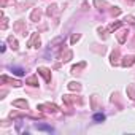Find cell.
<instances>
[{
    "label": "cell",
    "instance_id": "6da1fadb",
    "mask_svg": "<svg viewBox=\"0 0 135 135\" xmlns=\"http://www.w3.org/2000/svg\"><path fill=\"white\" fill-rule=\"evenodd\" d=\"M13 29H15L16 32H19V33H22V35H26V22H24V21L15 22V24H13Z\"/></svg>",
    "mask_w": 135,
    "mask_h": 135
},
{
    "label": "cell",
    "instance_id": "7a4b0ae2",
    "mask_svg": "<svg viewBox=\"0 0 135 135\" xmlns=\"http://www.w3.org/2000/svg\"><path fill=\"white\" fill-rule=\"evenodd\" d=\"M27 46H30V48H38V46H40V37H38V33H33V35L30 37Z\"/></svg>",
    "mask_w": 135,
    "mask_h": 135
},
{
    "label": "cell",
    "instance_id": "3957f363",
    "mask_svg": "<svg viewBox=\"0 0 135 135\" xmlns=\"http://www.w3.org/2000/svg\"><path fill=\"white\" fill-rule=\"evenodd\" d=\"M135 64V56H124L122 60H121V65L122 67H130Z\"/></svg>",
    "mask_w": 135,
    "mask_h": 135
},
{
    "label": "cell",
    "instance_id": "277c9868",
    "mask_svg": "<svg viewBox=\"0 0 135 135\" xmlns=\"http://www.w3.org/2000/svg\"><path fill=\"white\" fill-rule=\"evenodd\" d=\"M38 73L46 80V81H51V70L46 69V67H38Z\"/></svg>",
    "mask_w": 135,
    "mask_h": 135
},
{
    "label": "cell",
    "instance_id": "5b68a950",
    "mask_svg": "<svg viewBox=\"0 0 135 135\" xmlns=\"http://www.w3.org/2000/svg\"><path fill=\"white\" fill-rule=\"evenodd\" d=\"M127 33H129L127 29H122V30H119V32L116 33V38H118V41H119L121 45L126 43V40H127Z\"/></svg>",
    "mask_w": 135,
    "mask_h": 135
},
{
    "label": "cell",
    "instance_id": "8992f818",
    "mask_svg": "<svg viewBox=\"0 0 135 135\" xmlns=\"http://www.w3.org/2000/svg\"><path fill=\"white\" fill-rule=\"evenodd\" d=\"M0 81H2V83H10V84H13V86H16V88H19V86L22 84L19 80H13V78H8V76H2V78H0Z\"/></svg>",
    "mask_w": 135,
    "mask_h": 135
},
{
    "label": "cell",
    "instance_id": "52a82bcc",
    "mask_svg": "<svg viewBox=\"0 0 135 135\" xmlns=\"http://www.w3.org/2000/svg\"><path fill=\"white\" fill-rule=\"evenodd\" d=\"M62 99H64V103H67V105H72L73 102L81 103V99H76V97H73V95H64Z\"/></svg>",
    "mask_w": 135,
    "mask_h": 135
},
{
    "label": "cell",
    "instance_id": "ba28073f",
    "mask_svg": "<svg viewBox=\"0 0 135 135\" xmlns=\"http://www.w3.org/2000/svg\"><path fill=\"white\" fill-rule=\"evenodd\" d=\"M13 105L18 107V108H22V110H27V108H29V103H27L24 99H18V100H15Z\"/></svg>",
    "mask_w": 135,
    "mask_h": 135
},
{
    "label": "cell",
    "instance_id": "9c48e42d",
    "mask_svg": "<svg viewBox=\"0 0 135 135\" xmlns=\"http://www.w3.org/2000/svg\"><path fill=\"white\" fill-rule=\"evenodd\" d=\"M40 18H41V10H40V8H35V10L32 11V15H30V21L37 22V21H40Z\"/></svg>",
    "mask_w": 135,
    "mask_h": 135
},
{
    "label": "cell",
    "instance_id": "30bf717a",
    "mask_svg": "<svg viewBox=\"0 0 135 135\" xmlns=\"http://www.w3.org/2000/svg\"><path fill=\"white\" fill-rule=\"evenodd\" d=\"M72 51H69V49H67V51H62V54H60V60H64V62H69L70 59H72Z\"/></svg>",
    "mask_w": 135,
    "mask_h": 135
},
{
    "label": "cell",
    "instance_id": "8fae6325",
    "mask_svg": "<svg viewBox=\"0 0 135 135\" xmlns=\"http://www.w3.org/2000/svg\"><path fill=\"white\" fill-rule=\"evenodd\" d=\"M94 5H95L99 10H102V11L108 8V3H107V2H103V0H94Z\"/></svg>",
    "mask_w": 135,
    "mask_h": 135
},
{
    "label": "cell",
    "instance_id": "7c38bea8",
    "mask_svg": "<svg viewBox=\"0 0 135 135\" xmlns=\"http://www.w3.org/2000/svg\"><path fill=\"white\" fill-rule=\"evenodd\" d=\"M118 59H119V49H114V51L111 52V60H110V62H111L113 65H118V64H119Z\"/></svg>",
    "mask_w": 135,
    "mask_h": 135
},
{
    "label": "cell",
    "instance_id": "4fadbf2b",
    "mask_svg": "<svg viewBox=\"0 0 135 135\" xmlns=\"http://www.w3.org/2000/svg\"><path fill=\"white\" fill-rule=\"evenodd\" d=\"M127 95H129L132 100H135V84H129V86H127Z\"/></svg>",
    "mask_w": 135,
    "mask_h": 135
},
{
    "label": "cell",
    "instance_id": "5bb4252c",
    "mask_svg": "<svg viewBox=\"0 0 135 135\" xmlns=\"http://www.w3.org/2000/svg\"><path fill=\"white\" fill-rule=\"evenodd\" d=\"M26 84H29V86H38V80H37V76L33 75V76H29L27 80H26Z\"/></svg>",
    "mask_w": 135,
    "mask_h": 135
},
{
    "label": "cell",
    "instance_id": "9a60e30c",
    "mask_svg": "<svg viewBox=\"0 0 135 135\" xmlns=\"http://www.w3.org/2000/svg\"><path fill=\"white\" fill-rule=\"evenodd\" d=\"M41 108H48V110H51V111L59 110V107H57V105H54V103H45V105H40V107H38V110H41Z\"/></svg>",
    "mask_w": 135,
    "mask_h": 135
},
{
    "label": "cell",
    "instance_id": "2e32d148",
    "mask_svg": "<svg viewBox=\"0 0 135 135\" xmlns=\"http://www.w3.org/2000/svg\"><path fill=\"white\" fill-rule=\"evenodd\" d=\"M69 89L70 91H81V84L76 81H72V83H69Z\"/></svg>",
    "mask_w": 135,
    "mask_h": 135
},
{
    "label": "cell",
    "instance_id": "e0dca14e",
    "mask_svg": "<svg viewBox=\"0 0 135 135\" xmlns=\"http://www.w3.org/2000/svg\"><path fill=\"white\" fill-rule=\"evenodd\" d=\"M86 67V62H81V64H78V65H73L72 67V73H78L81 69H84Z\"/></svg>",
    "mask_w": 135,
    "mask_h": 135
},
{
    "label": "cell",
    "instance_id": "ac0fdd59",
    "mask_svg": "<svg viewBox=\"0 0 135 135\" xmlns=\"http://www.w3.org/2000/svg\"><path fill=\"white\" fill-rule=\"evenodd\" d=\"M121 26H122V22H121V21H116V22H113V24H110V26H108V32H113V30L119 29Z\"/></svg>",
    "mask_w": 135,
    "mask_h": 135
},
{
    "label": "cell",
    "instance_id": "d6986e66",
    "mask_svg": "<svg viewBox=\"0 0 135 135\" xmlns=\"http://www.w3.org/2000/svg\"><path fill=\"white\" fill-rule=\"evenodd\" d=\"M8 43L11 45L13 49H18V40H16L15 37H8Z\"/></svg>",
    "mask_w": 135,
    "mask_h": 135
},
{
    "label": "cell",
    "instance_id": "ffe728a7",
    "mask_svg": "<svg viewBox=\"0 0 135 135\" xmlns=\"http://www.w3.org/2000/svg\"><path fill=\"white\" fill-rule=\"evenodd\" d=\"M110 13H111V16H119V15H121V8H118V7H111Z\"/></svg>",
    "mask_w": 135,
    "mask_h": 135
},
{
    "label": "cell",
    "instance_id": "44dd1931",
    "mask_svg": "<svg viewBox=\"0 0 135 135\" xmlns=\"http://www.w3.org/2000/svg\"><path fill=\"white\" fill-rule=\"evenodd\" d=\"M11 72H13L15 75H18V76L24 75V69H19V67H16V69H11Z\"/></svg>",
    "mask_w": 135,
    "mask_h": 135
},
{
    "label": "cell",
    "instance_id": "7402d4cb",
    "mask_svg": "<svg viewBox=\"0 0 135 135\" xmlns=\"http://www.w3.org/2000/svg\"><path fill=\"white\" fill-rule=\"evenodd\" d=\"M94 121H97V122H100V121H105V114H102V113H97V114H94Z\"/></svg>",
    "mask_w": 135,
    "mask_h": 135
},
{
    "label": "cell",
    "instance_id": "603a6c76",
    "mask_svg": "<svg viewBox=\"0 0 135 135\" xmlns=\"http://www.w3.org/2000/svg\"><path fill=\"white\" fill-rule=\"evenodd\" d=\"M56 8H57L56 5H51V7H48V11H46V15H48V16H52V15H54V11H56Z\"/></svg>",
    "mask_w": 135,
    "mask_h": 135
},
{
    "label": "cell",
    "instance_id": "cb8c5ba5",
    "mask_svg": "<svg viewBox=\"0 0 135 135\" xmlns=\"http://www.w3.org/2000/svg\"><path fill=\"white\" fill-rule=\"evenodd\" d=\"M124 21H126V22H129V24H132V26H135V18H133V16H126V18H124Z\"/></svg>",
    "mask_w": 135,
    "mask_h": 135
},
{
    "label": "cell",
    "instance_id": "d4e9b609",
    "mask_svg": "<svg viewBox=\"0 0 135 135\" xmlns=\"http://www.w3.org/2000/svg\"><path fill=\"white\" fill-rule=\"evenodd\" d=\"M7 26H8V19H7V18H3V19H2V26H0V27H2V30H5V29H7Z\"/></svg>",
    "mask_w": 135,
    "mask_h": 135
},
{
    "label": "cell",
    "instance_id": "484cf974",
    "mask_svg": "<svg viewBox=\"0 0 135 135\" xmlns=\"http://www.w3.org/2000/svg\"><path fill=\"white\" fill-rule=\"evenodd\" d=\"M80 38H81V35H78V33H75V35H72V40H70V41H72V43H76V41H78Z\"/></svg>",
    "mask_w": 135,
    "mask_h": 135
},
{
    "label": "cell",
    "instance_id": "4316f807",
    "mask_svg": "<svg viewBox=\"0 0 135 135\" xmlns=\"http://www.w3.org/2000/svg\"><path fill=\"white\" fill-rule=\"evenodd\" d=\"M10 3V0H2V7H7Z\"/></svg>",
    "mask_w": 135,
    "mask_h": 135
},
{
    "label": "cell",
    "instance_id": "83f0119b",
    "mask_svg": "<svg viewBox=\"0 0 135 135\" xmlns=\"http://www.w3.org/2000/svg\"><path fill=\"white\" fill-rule=\"evenodd\" d=\"M129 2H135V0H129Z\"/></svg>",
    "mask_w": 135,
    "mask_h": 135
}]
</instances>
